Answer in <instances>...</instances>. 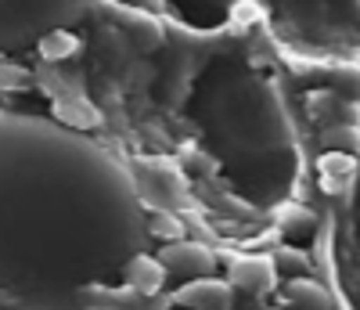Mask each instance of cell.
I'll return each mask as SVG.
<instances>
[{"instance_id":"1","label":"cell","mask_w":360,"mask_h":310,"mask_svg":"<svg viewBox=\"0 0 360 310\" xmlns=\"http://www.w3.org/2000/svg\"><path fill=\"white\" fill-rule=\"evenodd\" d=\"M148 242V206L119 155L69 123L0 108V299L86 310Z\"/></svg>"},{"instance_id":"2","label":"cell","mask_w":360,"mask_h":310,"mask_svg":"<svg viewBox=\"0 0 360 310\" xmlns=\"http://www.w3.org/2000/svg\"><path fill=\"white\" fill-rule=\"evenodd\" d=\"M105 0H0V54L33 51L54 29H76Z\"/></svg>"},{"instance_id":"3","label":"cell","mask_w":360,"mask_h":310,"mask_svg":"<svg viewBox=\"0 0 360 310\" xmlns=\"http://www.w3.org/2000/svg\"><path fill=\"white\" fill-rule=\"evenodd\" d=\"M155 260L162 264L166 274H176V278H188V282H195V278H209L217 267V256L213 249H205L202 242H166L162 249L155 253Z\"/></svg>"},{"instance_id":"4","label":"cell","mask_w":360,"mask_h":310,"mask_svg":"<svg viewBox=\"0 0 360 310\" xmlns=\"http://www.w3.org/2000/svg\"><path fill=\"white\" fill-rule=\"evenodd\" d=\"M227 285L249 296H266L278 285V271L270 256H238L227 267Z\"/></svg>"},{"instance_id":"5","label":"cell","mask_w":360,"mask_h":310,"mask_svg":"<svg viewBox=\"0 0 360 310\" xmlns=\"http://www.w3.org/2000/svg\"><path fill=\"white\" fill-rule=\"evenodd\" d=\"M173 303L188 310H234V289L220 278H195L173 292Z\"/></svg>"},{"instance_id":"6","label":"cell","mask_w":360,"mask_h":310,"mask_svg":"<svg viewBox=\"0 0 360 310\" xmlns=\"http://www.w3.org/2000/svg\"><path fill=\"white\" fill-rule=\"evenodd\" d=\"M162 282H166V271H162V264H159L152 253H137V256L123 267V285H127L130 292H137V296L159 292Z\"/></svg>"},{"instance_id":"7","label":"cell","mask_w":360,"mask_h":310,"mask_svg":"<svg viewBox=\"0 0 360 310\" xmlns=\"http://www.w3.org/2000/svg\"><path fill=\"white\" fill-rule=\"evenodd\" d=\"M285 299L292 310H332V296L324 292V285L310 282V278H288Z\"/></svg>"},{"instance_id":"8","label":"cell","mask_w":360,"mask_h":310,"mask_svg":"<svg viewBox=\"0 0 360 310\" xmlns=\"http://www.w3.org/2000/svg\"><path fill=\"white\" fill-rule=\"evenodd\" d=\"M328 83H332L335 98L360 101V69L356 66H335L332 73H328Z\"/></svg>"},{"instance_id":"9","label":"cell","mask_w":360,"mask_h":310,"mask_svg":"<svg viewBox=\"0 0 360 310\" xmlns=\"http://www.w3.org/2000/svg\"><path fill=\"white\" fill-rule=\"evenodd\" d=\"M353 170H356V159L346 151H324L321 155V173L328 184H346L353 177Z\"/></svg>"},{"instance_id":"10","label":"cell","mask_w":360,"mask_h":310,"mask_svg":"<svg viewBox=\"0 0 360 310\" xmlns=\"http://www.w3.org/2000/svg\"><path fill=\"white\" fill-rule=\"evenodd\" d=\"M79 47V40L72 37V29H54V33H47L40 44H37V51L47 58V61H58V58H69L72 51Z\"/></svg>"},{"instance_id":"11","label":"cell","mask_w":360,"mask_h":310,"mask_svg":"<svg viewBox=\"0 0 360 310\" xmlns=\"http://www.w3.org/2000/svg\"><path fill=\"white\" fill-rule=\"evenodd\" d=\"M148 238H166V242H180L184 231H180V221L169 216L166 209L159 213H148Z\"/></svg>"},{"instance_id":"12","label":"cell","mask_w":360,"mask_h":310,"mask_svg":"<svg viewBox=\"0 0 360 310\" xmlns=\"http://www.w3.org/2000/svg\"><path fill=\"white\" fill-rule=\"evenodd\" d=\"M321 141L328 151H346V155H353V148H360V134L353 127H332V130H324Z\"/></svg>"},{"instance_id":"13","label":"cell","mask_w":360,"mask_h":310,"mask_svg":"<svg viewBox=\"0 0 360 310\" xmlns=\"http://www.w3.org/2000/svg\"><path fill=\"white\" fill-rule=\"evenodd\" d=\"M274 260V271H278V278L281 274H292V278H303V271H307V256L299 253V249H288V245H281V249L270 256Z\"/></svg>"}]
</instances>
